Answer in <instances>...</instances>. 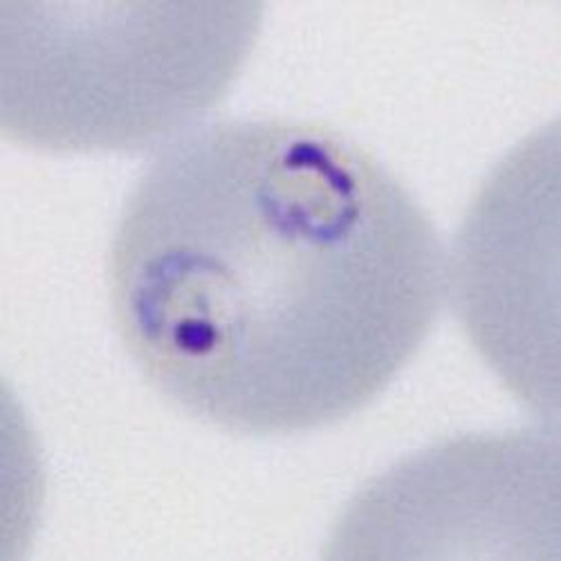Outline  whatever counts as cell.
I'll list each match as a JSON object with an SVG mask.
<instances>
[{"label":"cell","mask_w":561,"mask_h":561,"mask_svg":"<svg viewBox=\"0 0 561 561\" xmlns=\"http://www.w3.org/2000/svg\"><path fill=\"white\" fill-rule=\"evenodd\" d=\"M263 5H0V130L50 153L153 149L245 66Z\"/></svg>","instance_id":"obj_2"},{"label":"cell","mask_w":561,"mask_h":561,"mask_svg":"<svg viewBox=\"0 0 561 561\" xmlns=\"http://www.w3.org/2000/svg\"><path fill=\"white\" fill-rule=\"evenodd\" d=\"M108 288L160 396L231 434L288 436L393 382L438 319L445 259L425 209L348 135L231 119L137 180Z\"/></svg>","instance_id":"obj_1"}]
</instances>
